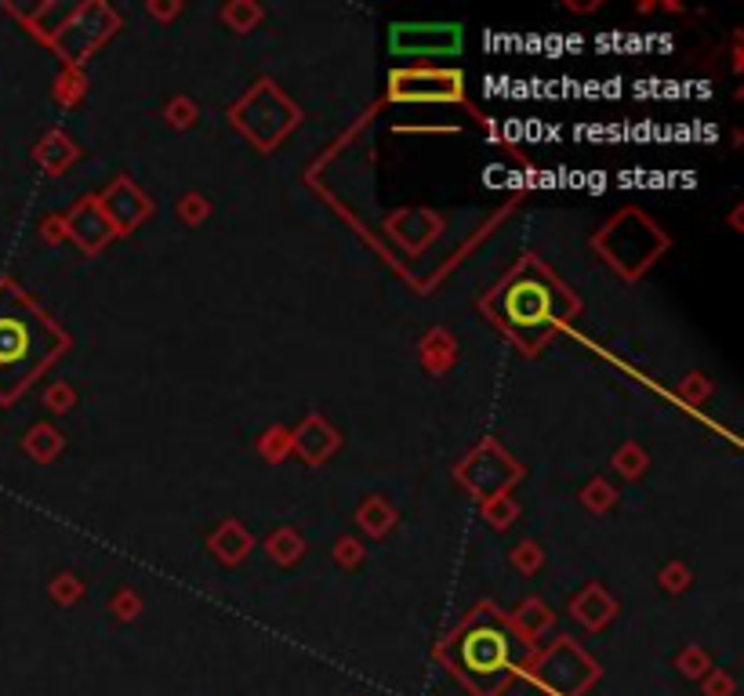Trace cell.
I'll return each instance as SVG.
<instances>
[{"mask_svg": "<svg viewBox=\"0 0 744 696\" xmlns=\"http://www.w3.org/2000/svg\"><path fill=\"white\" fill-rule=\"evenodd\" d=\"M490 316L519 348H541L559 330L563 319L574 312V298L552 280L549 269H541L538 261H523L519 269H512L498 290L487 301Z\"/></svg>", "mask_w": 744, "mask_h": 696, "instance_id": "obj_1", "label": "cell"}, {"mask_svg": "<svg viewBox=\"0 0 744 696\" xmlns=\"http://www.w3.org/2000/svg\"><path fill=\"white\" fill-rule=\"evenodd\" d=\"M443 657L476 696H498L512 682L516 667L527 660V646L501 613L480 609L454 631Z\"/></svg>", "mask_w": 744, "mask_h": 696, "instance_id": "obj_2", "label": "cell"}, {"mask_svg": "<svg viewBox=\"0 0 744 696\" xmlns=\"http://www.w3.org/2000/svg\"><path fill=\"white\" fill-rule=\"evenodd\" d=\"M55 356V334L33 309L15 298H0V381L15 392Z\"/></svg>", "mask_w": 744, "mask_h": 696, "instance_id": "obj_3", "label": "cell"}, {"mask_svg": "<svg viewBox=\"0 0 744 696\" xmlns=\"http://www.w3.org/2000/svg\"><path fill=\"white\" fill-rule=\"evenodd\" d=\"M392 55L400 58H443L461 51V26L451 22H403L389 33Z\"/></svg>", "mask_w": 744, "mask_h": 696, "instance_id": "obj_4", "label": "cell"}, {"mask_svg": "<svg viewBox=\"0 0 744 696\" xmlns=\"http://www.w3.org/2000/svg\"><path fill=\"white\" fill-rule=\"evenodd\" d=\"M389 95L396 102H458L461 73H451V69H407V73H392Z\"/></svg>", "mask_w": 744, "mask_h": 696, "instance_id": "obj_5", "label": "cell"}]
</instances>
